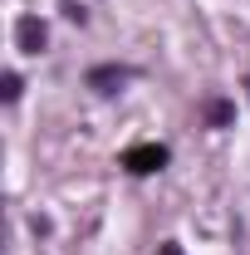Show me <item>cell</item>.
Instances as JSON below:
<instances>
[{"mask_svg":"<svg viewBox=\"0 0 250 255\" xmlns=\"http://www.w3.org/2000/svg\"><path fill=\"white\" fill-rule=\"evenodd\" d=\"M44 39H49V30H44L39 15H20V20H15V44H20V54H44Z\"/></svg>","mask_w":250,"mask_h":255,"instance_id":"obj_3","label":"cell"},{"mask_svg":"<svg viewBox=\"0 0 250 255\" xmlns=\"http://www.w3.org/2000/svg\"><path fill=\"white\" fill-rule=\"evenodd\" d=\"M20 89H25V79H20V74H5V79H0V98H5V103H15Z\"/></svg>","mask_w":250,"mask_h":255,"instance_id":"obj_5","label":"cell"},{"mask_svg":"<svg viewBox=\"0 0 250 255\" xmlns=\"http://www.w3.org/2000/svg\"><path fill=\"white\" fill-rule=\"evenodd\" d=\"M157 255H182V246H177V241H167V246H157Z\"/></svg>","mask_w":250,"mask_h":255,"instance_id":"obj_6","label":"cell"},{"mask_svg":"<svg viewBox=\"0 0 250 255\" xmlns=\"http://www.w3.org/2000/svg\"><path fill=\"white\" fill-rule=\"evenodd\" d=\"M167 157H172V152H167L162 142H132V147L123 152V167L132 172V177H152V172L167 167Z\"/></svg>","mask_w":250,"mask_h":255,"instance_id":"obj_1","label":"cell"},{"mask_svg":"<svg viewBox=\"0 0 250 255\" xmlns=\"http://www.w3.org/2000/svg\"><path fill=\"white\" fill-rule=\"evenodd\" d=\"M201 118H206V128H231L236 123V103L231 98H206L201 103Z\"/></svg>","mask_w":250,"mask_h":255,"instance_id":"obj_4","label":"cell"},{"mask_svg":"<svg viewBox=\"0 0 250 255\" xmlns=\"http://www.w3.org/2000/svg\"><path fill=\"white\" fill-rule=\"evenodd\" d=\"M127 79H137V69H132V64H94V69L84 74V84H89L94 94H118Z\"/></svg>","mask_w":250,"mask_h":255,"instance_id":"obj_2","label":"cell"}]
</instances>
